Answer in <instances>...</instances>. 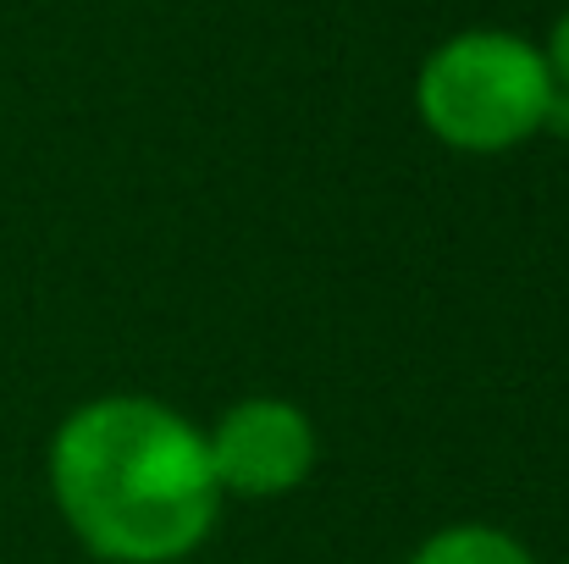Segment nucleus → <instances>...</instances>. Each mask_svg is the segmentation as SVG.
<instances>
[{
  "label": "nucleus",
  "mask_w": 569,
  "mask_h": 564,
  "mask_svg": "<svg viewBox=\"0 0 569 564\" xmlns=\"http://www.w3.org/2000/svg\"><path fill=\"white\" fill-rule=\"evenodd\" d=\"M61 526L100 564H178L216 532L204 426L150 393L78 404L44 454Z\"/></svg>",
  "instance_id": "nucleus-1"
},
{
  "label": "nucleus",
  "mask_w": 569,
  "mask_h": 564,
  "mask_svg": "<svg viewBox=\"0 0 569 564\" xmlns=\"http://www.w3.org/2000/svg\"><path fill=\"white\" fill-rule=\"evenodd\" d=\"M553 100L559 89L542 44L509 28H465L415 72V111L426 133L465 156H503L537 139L553 117Z\"/></svg>",
  "instance_id": "nucleus-2"
},
{
  "label": "nucleus",
  "mask_w": 569,
  "mask_h": 564,
  "mask_svg": "<svg viewBox=\"0 0 569 564\" xmlns=\"http://www.w3.org/2000/svg\"><path fill=\"white\" fill-rule=\"evenodd\" d=\"M316 420L277 393H249L216 415L204 454L221 498H288L316 471Z\"/></svg>",
  "instance_id": "nucleus-3"
},
{
  "label": "nucleus",
  "mask_w": 569,
  "mask_h": 564,
  "mask_svg": "<svg viewBox=\"0 0 569 564\" xmlns=\"http://www.w3.org/2000/svg\"><path fill=\"white\" fill-rule=\"evenodd\" d=\"M409 564H542L515 532L503 526H487V521H459V526H442L431 532Z\"/></svg>",
  "instance_id": "nucleus-4"
},
{
  "label": "nucleus",
  "mask_w": 569,
  "mask_h": 564,
  "mask_svg": "<svg viewBox=\"0 0 569 564\" xmlns=\"http://www.w3.org/2000/svg\"><path fill=\"white\" fill-rule=\"evenodd\" d=\"M542 61H548V78H553V89H559V95H569V6L559 11V22L548 28Z\"/></svg>",
  "instance_id": "nucleus-5"
}]
</instances>
